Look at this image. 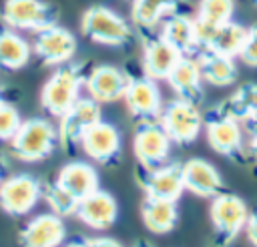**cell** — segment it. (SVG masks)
<instances>
[{"instance_id": "74e56055", "label": "cell", "mask_w": 257, "mask_h": 247, "mask_svg": "<svg viewBox=\"0 0 257 247\" xmlns=\"http://www.w3.org/2000/svg\"><path fill=\"white\" fill-rule=\"evenodd\" d=\"M133 247H153V245H151L149 241H137V243H135Z\"/></svg>"}, {"instance_id": "484cf974", "label": "cell", "mask_w": 257, "mask_h": 247, "mask_svg": "<svg viewBox=\"0 0 257 247\" xmlns=\"http://www.w3.org/2000/svg\"><path fill=\"white\" fill-rule=\"evenodd\" d=\"M213 110H217L221 114H227V116L243 122L249 114L257 112V84L255 82L241 84L225 100H221L219 104H215Z\"/></svg>"}, {"instance_id": "6da1fadb", "label": "cell", "mask_w": 257, "mask_h": 247, "mask_svg": "<svg viewBox=\"0 0 257 247\" xmlns=\"http://www.w3.org/2000/svg\"><path fill=\"white\" fill-rule=\"evenodd\" d=\"M58 145V129L48 118L22 120L20 129L10 141L12 155L24 163H36L52 155Z\"/></svg>"}, {"instance_id": "d6986e66", "label": "cell", "mask_w": 257, "mask_h": 247, "mask_svg": "<svg viewBox=\"0 0 257 247\" xmlns=\"http://www.w3.org/2000/svg\"><path fill=\"white\" fill-rule=\"evenodd\" d=\"M181 52L171 46L161 34L151 36L143 44V70L153 80H167L175 64L181 60Z\"/></svg>"}, {"instance_id": "f546056e", "label": "cell", "mask_w": 257, "mask_h": 247, "mask_svg": "<svg viewBox=\"0 0 257 247\" xmlns=\"http://www.w3.org/2000/svg\"><path fill=\"white\" fill-rule=\"evenodd\" d=\"M42 195L46 199V203L50 205L52 213L58 217H68V215H76L78 209V199L74 195H70L66 189H62L56 181L42 187Z\"/></svg>"}, {"instance_id": "7402d4cb", "label": "cell", "mask_w": 257, "mask_h": 247, "mask_svg": "<svg viewBox=\"0 0 257 247\" xmlns=\"http://www.w3.org/2000/svg\"><path fill=\"white\" fill-rule=\"evenodd\" d=\"M56 183L80 201L98 189V173L84 161H72L58 171Z\"/></svg>"}, {"instance_id": "1f68e13d", "label": "cell", "mask_w": 257, "mask_h": 247, "mask_svg": "<svg viewBox=\"0 0 257 247\" xmlns=\"http://www.w3.org/2000/svg\"><path fill=\"white\" fill-rule=\"evenodd\" d=\"M239 58L247 64V66H257V24L247 28V36H245V44L239 52Z\"/></svg>"}, {"instance_id": "ba28073f", "label": "cell", "mask_w": 257, "mask_h": 247, "mask_svg": "<svg viewBox=\"0 0 257 247\" xmlns=\"http://www.w3.org/2000/svg\"><path fill=\"white\" fill-rule=\"evenodd\" d=\"M173 141L165 133L159 120L141 122L135 139H133V151L139 161L141 169H157L163 167L171 155Z\"/></svg>"}, {"instance_id": "603a6c76", "label": "cell", "mask_w": 257, "mask_h": 247, "mask_svg": "<svg viewBox=\"0 0 257 247\" xmlns=\"http://www.w3.org/2000/svg\"><path fill=\"white\" fill-rule=\"evenodd\" d=\"M203 80L211 86H229L237 80V64L231 56L213 52L209 48H201L195 54Z\"/></svg>"}, {"instance_id": "836d02e7", "label": "cell", "mask_w": 257, "mask_h": 247, "mask_svg": "<svg viewBox=\"0 0 257 247\" xmlns=\"http://www.w3.org/2000/svg\"><path fill=\"white\" fill-rule=\"evenodd\" d=\"M86 245L88 247H122L112 237H90V239H86Z\"/></svg>"}, {"instance_id": "ac0fdd59", "label": "cell", "mask_w": 257, "mask_h": 247, "mask_svg": "<svg viewBox=\"0 0 257 247\" xmlns=\"http://www.w3.org/2000/svg\"><path fill=\"white\" fill-rule=\"evenodd\" d=\"M116 215H118L116 199L106 191L96 189L94 193H90L78 201L76 217L90 229L104 231V229L112 227L116 221Z\"/></svg>"}, {"instance_id": "8d00e7d4", "label": "cell", "mask_w": 257, "mask_h": 247, "mask_svg": "<svg viewBox=\"0 0 257 247\" xmlns=\"http://www.w3.org/2000/svg\"><path fill=\"white\" fill-rule=\"evenodd\" d=\"M66 247H88V245H86V239H82V241H72Z\"/></svg>"}, {"instance_id": "277c9868", "label": "cell", "mask_w": 257, "mask_h": 247, "mask_svg": "<svg viewBox=\"0 0 257 247\" xmlns=\"http://www.w3.org/2000/svg\"><path fill=\"white\" fill-rule=\"evenodd\" d=\"M159 122L175 145L185 147V145H191L197 141V137L205 125V116H203L199 104H193L183 98H175L163 106Z\"/></svg>"}, {"instance_id": "f1b7e54d", "label": "cell", "mask_w": 257, "mask_h": 247, "mask_svg": "<svg viewBox=\"0 0 257 247\" xmlns=\"http://www.w3.org/2000/svg\"><path fill=\"white\" fill-rule=\"evenodd\" d=\"M233 12H235V0H199L195 18L213 26H221L231 22Z\"/></svg>"}, {"instance_id": "30bf717a", "label": "cell", "mask_w": 257, "mask_h": 247, "mask_svg": "<svg viewBox=\"0 0 257 247\" xmlns=\"http://www.w3.org/2000/svg\"><path fill=\"white\" fill-rule=\"evenodd\" d=\"M124 104L133 118L139 122H151L159 120L163 110V94L157 86V80L149 76H137L131 78L128 88L124 92Z\"/></svg>"}, {"instance_id": "e0dca14e", "label": "cell", "mask_w": 257, "mask_h": 247, "mask_svg": "<svg viewBox=\"0 0 257 247\" xmlns=\"http://www.w3.org/2000/svg\"><path fill=\"white\" fill-rule=\"evenodd\" d=\"M66 237V227L62 217L54 213L36 215L22 229L18 243L20 247H58Z\"/></svg>"}, {"instance_id": "3957f363", "label": "cell", "mask_w": 257, "mask_h": 247, "mask_svg": "<svg viewBox=\"0 0 257 247\" xmlns=\"http://www.w3.org/2000/svg\"><path fill=\"white\" fill-rule=\"evenodd\" d=\"M80 32L88 40L96 44H104V46H124L133 38L131 24L114 10L106 6H98V4L82 12Z\"/></svg>"}, {"instance_id": "4316f807", "label": "cell", "mask_w": 257, "mask_h": 247, "mask_svg": "<svg viewBox=\"0 0 257 247\" xmlns=\"http://www.w3.org/2000/svg\"><path fill=\"white\" fill-rule=\"evenodd\" d=\"M30 60V44L14 30H0V68L18 70Z\"/></svg>"}, {"instance_id": "ab89813d", "label": "cell", "mask_w": 257, "mask_h": 247, "mask_svg": "<svg viewBox=\"0 0 257 247\" xmlns=\"http://www.w3.org/2000/svg\"><path fill=\"white\" fill-rule=\"evenodd\" d=\"M251 2H253V4H255V6H257V0H251Z\"/></svg>"}, {"instance_id": "8fae6325", "label": "cell", "mask_w": 257, "mask_h": 247, "mask_svg": "<svg viewBox=\"0 0 257 247\" xmlns=\"http://www.w3.org/2000/svg\"><path fill=\"white\" fill-rule=\"evenodd\" d=\"M42 195L40 183L32 175H14L0 183V209L8 215L30 213Z\"/></svg>"}, {"instance_id": "d4e9b609", "label": "cell", "mask_w": 257, "mask_h": 247, "mask_svg": "<svg viewBox=\"0 0 257 247\" xmlns=\"http://www.w3.org/2000/svg\"><path fill=\"white\" fill-rule=\"evenodd\" d=\"M141 217L149 231H153L157 235H165V233L173 231L179 221L177 201L145 197V201L141 205Z\"/></svg>"}, {"instance_id": "f35d334b", "label": "cell", "mask_w": 257, "mask_h": 247, "mask_svg": "<svg viewBox=\"0 0 257 247\" xmlns=\"http://www.w3.org/2000/svg\"><path fill=\"white\" fill-rule=\"evenodd\" d=\"M4 104V98H2V90H0V106Z\"/></svg>"}, {"instance_id": "44dd1931", "label": "cell", "mask_w": 257, "mask_h": 247, "mask_svg": "<svg viewBox=\"0 0 257 247\" xmlns=\"http://www.w3.org/2000/svg\"><path fill=\"white\" fill-rule=\"evenodd\" d=\"M171 46H175L183 56H193L201 50L199 40H197V30H195V18H189L183 12L171 14L161 22V32H159Z\"/></svg>"}, {"instance_id": "5bb4252c", "label": "cell", "mask_w": 257, "mask_h": 247, "mask_svg": "<svg viewBox=\"0 0 257 247\" xmlns=\"http://www.w3.org/2000/svg\"><path fill=\"white\" fill-rule=\"evenodd\" d=\"M128 82H131V76L120 68L112 64H100L86 74L84 88L92 100H96L98 104H104V102H114L124 98Z\"/></svg>"}, {"instance_id": "83f0119b", "label": "cell", "mask_w": 257, "mask_h": 247, "mask_svg": "<svg viewBox=\"0 0 257 247\" xmlns=\"http://www.w3.org/2000/svg\"><path fill=\"white\" fill-rule=\"evenodd\" d=\"M245 36H247V28L231 20L227 24L217 26L215 34L211 36V40H209V44L205 48L235 58V56H239V52H241V48L245 44Z\"/></svg>"}, {"instance_id": "2e32d148", "label": "cell", "mask_w": 257, "mask_h": 247, "mask_svg": "<svg viewBox=\"0 0 257 247\" xmlns=\"http://www.w3.org/2000/svg\"><path fill=\"white\" fill-rule=\"evenodd\" d=\"M183 183L189 193L203 199H213L225 189L221 173L205 159H189L183 163Z\"/></svg>"}, {"instance_id": "4fadbf2b", "label": "cell", "mask_w": 257, "mask_h": 247, "mask_svg": "<svg viewBox=\"0 0 257 247\" xmlns=\"http://www.w3.org/2000/svg\"><path fill=\"white\" fill-rule=\"evenodd\" d=\"M80 149L96 163L114 165L122 153V139L114 125L106 120H98L84 133L80 141Z\"/></svg>"}, {"instance_id": "52a82bcc", "label": "cell", "mask_w": 257, "mask_h": 247, "mask_svg": "<svg viewBox=\"0 0 257 247\" xmlns=\"http://www.w3.org/2000/svg\"><path fill=\"white\" fill-rule=\"evenodd\" d=\"M100 104L92 100L90 96L78 98L60 118H58V145L66 151L72 153L76 147H80V141L84 133L96 125L100 118Z\"/></svg>"}, {"instance_id": "7c38bea8", "label": "cell", "mask_w": 257, "mask_h": 247, "mask_svg": "<svg viewBox=\"0 0 257 247\" xmlns=\"http://www.w3.org/2000/svg\"><path fill=\"white\" fill-rule=\"evenodd\" d=\"M34 54L50 66H62L76 54V38L70 30L52 24L42 28L34 36Z\"/></svg>"}, {"instance_id": "9a60e30c", "label": "cell", "mask_w": 257, "mask_h": 247, "mask_svg": "<svg viewBox=\"0 0 257 247\" xmlns=\"http://www.w3.org/2000/svg\"><path fill=\"white\" fill-rule=\"evenodd\" d=\"M141 171H145V175L141 177V185H143L145 197L177 201L181 197V193L185 191L183 165L181 163H169V165L165 163L163 167L141 169Z\"/></svg>"}, {"instance_id": "9c48e42d", "label": "cell", "mask_w": 257, "mask_h": 247, "mask_svg": "<svg viewBox=\"0 0 257 247\" xmlns=\"http://www.w3.org/2000/svg\"><path fill=\"white\" fill-rule=\"evenodd\" d=\"M2 20L16 30H42L56 24V10L42 0H4Z\"/></svg>"}, {"instance_id": "8992f818", "label": "cell", "mask_w": 257, "mask_h": 247, "mask_svg": "<svg viewBox=\"0 0 257 247\" xmlns=\"http://www.w3.org/2000/svg\"><path fill=\"white\" fill-rule=\"evenodd\" d=\"M249 215H251V211H249L247 203L235 193L223 191L211 199L209 217H211V223L223 243L233 241L245 229Z\"/></svg>"}, {"instance_id": "d6a6232c", "label": "cell", "mask_w": 257, "mask_h": 247, "mask_svg": "<svg viewBox=\"0 0 257 247\" xmlns=\"http://www.w3.org/2000/svg\"><path fill=\"white\" fill-rule=\"evenodd\" d=\"M243 231H245V235H247L249 243H251L253 247H257V211L249 215L247 225H245V229H243Z\"/></svg>"}, {"instance_id": "e575fe53", "label": "cell", "mask_w": 257, "mask_h": 247, "mask_svg": "<svg viewBox=\"0 0 257 247\" xmlns=\"http://www.w3.org/2000/svg\"><path fill=\"white\" fill-rule=\"evenodd\" d=\"M241 127H243V133L249 135V139H251V137H257V112L249 114V116L241 122Z\"/></svg>"}, {"instance_id": "5b68a950", "label": "cell", "mask_w": 257, "mask_h": 247, "mask_svg": "<svg viewBox=\"0 0 257 247\" xmlns=\"http://www.w3.org/2000/svg\"><path fill=\"white\" fill-rule=\"evenodd\" d=\"M243 135L245 133L239 120L209 108L205 116V137H207L209 147L215 153L235 163H243L247 159V153H245L247 147H245Z\"/></svg>"}, {"instance_id": "7a4b0ae2", "label": "cell", "mask_w": 257, "mask_h": 247, "mask_svg": "<svg viewBox=\"0 0 257 247\" xmlns=\"http://www.w3.org/2000/svg\"><path fill=\"white\" fill-rule=\"evenodd\" d=\"M84 74L78 64H62L58 66L50 78L44 82L40 92V104L42 108L60 118L78 98H80V86L84 84Z\"/></svg>"}, {"instance_id": "ffe728a7", "label": "cell", "mask_w": 257, "mask_h": 247, "mask_svg": "<svg viewBox=\"0 0 257 247\" xmlns=\"http://www.w3.org/2000/svg\"><path fill=\"white\" fill-rule=\"evenodd\" d=\"M169 86L177 94V98L189 100L193 104H201L203 100V74L195 56H181L167 78Z\"/></svg>"}, {"instance_id": "cb8c5ba5", "label": "cell", "mask_w": 257, "mask_h": 247, "mask_svg": "<svg viewBox=\"0 0 257 247\" xmlns=\"http://www.w3.org/2000/svg\"><path fill=\"white\" fill-rule=\"evenodd\" d=\"M185 0H133L131 20L141 30H155L165 18L177 14Z\"/></svg>"}, {"instance_id": "d590c367", "label": "cell", "mask_w": 257, "mask_h": 247, "mask_svg": "<svg viewBox=\"0 0 257 247\" xmlns=\"http://www.w3.org/2000/svg\"><path fill=\"white\" fill-rule=\"evenodd\" d=\"M245 153H247V159H249L253 165H257V137H251V139H249V145H247Z\"/></svg>"}, {"instance_id": "4dcf8cb0", "label": "cell", "mask_w": 257, "mask_h": 247, "mask_svg": "<svg viewBox=\"0 0 257 247\" xmlns=\"http://www.w3.org/2000/svg\"><path fill=\"white\" fill-rule=\"evenodd\" d=\"M20 125H22L20 112L12 104L4 102L0 106V141H12V137L16 135Z\"/></svg>"}]
</instances>
